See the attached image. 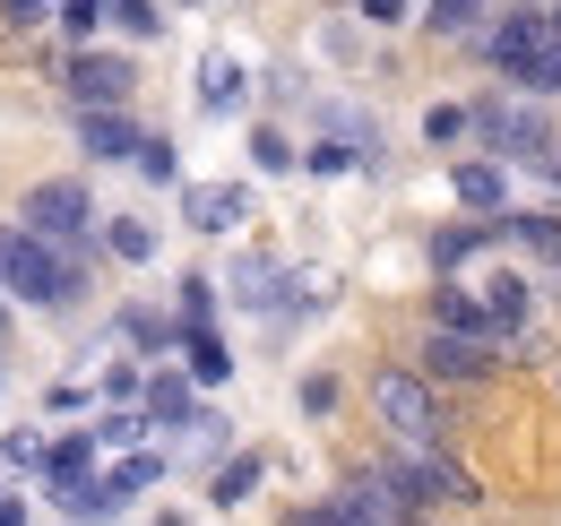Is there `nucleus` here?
<instances>
[{"instance_id": "1", "label": "nucleus", "mask_w": 561, "mask_h": 526, "mask_svg": "<svg viewBox=\"0 0 561 526\" xmlns=\"http://www.w3.org/2000/svg\"><path fill=\"white\" fill-rule=\"evenodd\" d=\"M0 294H18L26 311H78L95 276H87V251H53L26 225H0Z\"/></svg>"}, {"instance_id": "2", "label": "nucleus", "mask_w": 561, "mask_h": 526, "mask_svg": "<svg viewBox=\"0 0 561 526\" xmlns=\"http://www.w3.org/2000/svg\"><path fill=\"white\" fill-rule=\"evenodd\" d=\"M476 138H484L492 164H510V173H536L545 156H553V104H527V95H510V87H492V95H476Z\"/></svg>"}, {"instance_id": "3", "label": "nucleus", "mask_w": 561, "mask_h": 526, "mask_svg": "<svg viewBox=\"0 0 561 526\" xmlns=\"http://www.w3.org/2000/svg\"><path fill=\"white\" fill-rule=\"evenodd\" d=\"M371 414H380L389 449H440L449 441V405L423 371H371Z\"/></svg>"}, {"instance_id": "4", "label": "nucleus", "mask_w": 561, "mask_h": 526, "mask_svg": "<svg viewBox=\"0 0 561 526\" xmlns=\"http://www.w3.org/2000/svg\"><path fill=\"white\" fill-rule=\"evenodd\" d=\"M18 225H26L35 242H53V251H95V233H104V216H95V191H87L78 173H53V182H35V191L18 198Z\"/></svg>"}, {"instance_id": "5", "label": "nucleus", "mask_w": 561, "mask_h": 526, "mask_svg": "<svg viewBox=\"0 0 561 526\" xmlns=\"http://www.w3.org/2000/svg\"><path fill=\"white\" fill-rule=\"evenodd\" d=\"M61 95H70L78 113H130V95H139V61L130 53H70L61 61Z\"/></svg>"}, {"instance_id": "6", "label": "nucleus", "mask_w": 561, "mask_h": 526, "mask_svg": "<svg viewBox=\"0 0 561 526\" xmlns=\"http://www.w3.org/2000/svg\"><path fill=\"white\" fill-rule=\"evenodd\" d=\"M389 458H398V474L415 483L423 510H484V483H476V466L449 458V441H440V449H389Z\"/></svg>"}, {"instance_id": "7", "label": "nucleus", "mask_w": 561, "mask_h": 526, "mask_svg": "<svg viewBox=\"0 0 561 526\" xmlns=\"http://www.w3.org/2000/svg\"><path fill=\"white\" fill-rule=\"evenodd\" d=\"M561 35H553V18H536V9H492V26L467 44L476 61H492L501 78H518V69L536 61V53H553Z\"/></svg>"}, {"instance_id": "8", "label": "nucleus", "mask_w": 561, "mask_h": 526, "mask_svg": "<svg viewBox=\"0 0 561 526\" xmlns=\"http://www.w3.org/2000/svg\"><path fill=\"white\" fill-rule=\"evenodd\" d=\"M415 371L440 389H484L492 371H501V345H484V336H449V329H423V354H415Z\"/></svg>"}, {"instance_id": "9", "label": "nucleus", "mask_w": 561, "mask_h": 526, "mask_svg": "<svg viewBox=\"0 0 561 526\" xmlns=\"http://www.w3.org/2000/svg\"><path fill=\"white\" fill-rule=\"evenodd\" d=\"M182 225L208 233V242H225V233L251 225V191H242V182H182Z\"/></svg>"}, {"instance_id": "10", "label": "nucleus", "mask_w": 561, "mask_h": 526, "mask_svg": "<svg viewBox=\"0 0 561 526\" xmlns=\"http://www.w3.org/2000/svg\"><path fill=\"white\" fill-rule=\"evenodd\" d=\"M449 198L467 207V216H510V164H492V156H467V164H449Z\"/></svg>"}, {"instance_id": "11", "label": "nucleus", "mask_w": 561, "mask_h": 526, "mask_svg": "<svg viewBox=\"0 0 561 526\" xmlns=\"http://www.w3.org/2000/svg\"><path fill=\"white\" fill-rule=\"evenodd\" d=\"M285 294H294V267L268 260V251H251L225 276V302H242V311H285Z\"/></svg>"}, {"instance_id": "12", "label": "nucleus", "mask_w": 561, "mask_h": 526, "mask_svg": "<svg viewBox=\"0 0 561 526\" xmlns=\"http://www.w3.org/2000/svg\"><path fill=\"white\" fill-rule=\"evenodd\" d=\"M510 251H527V260H545V276L561 267V207H510L501 225H492Z\"/></svg>"}, {"instance_id": "13", "label": "nucleus", "mask_w": 561, "mask_h": 526, "mask_svg": "<svg viewBox=\"0 0 561 526\" xmlns=\"http://www.w3.org/2000/svg\"><path fill=\"white\" fill-rule=\"evenodd\" d=\"M147 130L130 113H78V156H95V164H139Z\"/></svg>"}, {"instance_id": "14", "label": "nucleus", "mask_w": 561, "mask_h": 526, "mask_svg": "<svg viewBox=\"0 0 561 526\" xmlns=\"http://www.w3.org/2000/svg\"><path fill=\"white\" fill-rule=\"evenodd\" d=\"M432 329L501 345V329H492V311H484V294H476V285H458V276H440V285H432Z\"/></svg>"}, {"instance_id": "15", "label": "nucleus", "mask_w": 561, "mask_h": 526, "mask_svg": "<svg viewBox=\"0 0 561 526\" xmlns=\"http://www.w3.org/2000/svg\"><path fill=\"white\" fill-rule=\"evenodd\" d=\"M139 414L156 423V432H191L199 423V397H191V371H147V397Z\"/></svg>"}, {"instance_id": "16", "label": "nucleus", "mask_w": 561, "mask_h": 526, "mask_svg": "<svg viewBox=\"0 0 561 526\" xmlns=\"http://www.w3.org/2000/svg\"><path fill=\"white\" fill-rule=\"evenodd\" d=\"M242 104H251V69L233 61V53H208V61H199V113L225 122V113H242Z\"/></svg>"}, {"instance_id": "17", "label": "nucleus", "mask_w": 561, "mask_h": 526, "mask_svg": "<svg viewBox=\"0 0 561 526\" xmlns=\"http://www.w3.org/2000/svg\"><path fill=\"white\" fill-rule=\"evenodd\" d=\"M95 458H104V449H95V432H61V441H53V458H44V492L61 501V492H78V483H95Z\"/></svg>"}, {"instance_id": "18", "label": "nucleus", "mask_w": 561, "mask_h": 526, "mask_svg": "<svg viewBox=\"0 0 561 526\" xmlns=\"http://www.w3.org/2000/svg\"><path fill=\"white\" fill-rule=\"evenodd\" d=\"M476 294H484V311H492V329H501V345L536 329V285H527V276H492V285H476Z\"/></svg>"}, {"instance_id": "19", "label": "nucleus", "mask_w": 561, "mask_h": 526, "mask_svg": "<svg viewBox=\"0 0 561 526\" xmlns=\"http://www.w3.org/2000/svg\"><path fill=\"white\" fill-rule=\"evenodd\" d=\"M492 242H501L492 225H440V233L423 242V260H432V276H458V267H476V260H484Z\"/></svg>"}, {"instance_id": "20", "label": "nucleus", "mask_w": 561, "mask_h": 526, "mask_svg": "<svg viewBox=\"0 0 561 526\" xmlns=\"http://www.w3.org/2000/svg\"><path fill=\"white\" fill-rule=\"evenodd\" d=\"M484 18H492V0H423V35H440V44H476L484 35Z\"/></svg>"}, {"instance_id": "21", "label": "nucleus", "mask_w": 561, "mask_h": 526, "mask_svg": "<svg viewBox=\"0 0 561 526\" xmlns=\"http://www.w3.org/2000/svg\"><path fill=\"white\" fill-rule=\"evenodd\" d=\"M164 474H173V458H164V449H130V458H113V466H104V492H113V501L130 510V501H139V492H156Z\"/></svg>"}, {"instance_id": "22", "label": "nucleus", "mask_w": 561, "mask_h": 526, "mask_svg": "<svg viewBox=\"0 0 561 526\" xmlns=\"http://www.w3.org/2000/svg\"><path fill=\"white\" fill-rule=\"evenodd\" d=\"M113 336H130L139 354H173V345H182L173 311H147V302H122V311H113Z\"/></svg>"}, {"instance_id": "23", "label": "nucleus", "mask_w": 561, "mask_h": 526, "mask_svg": "<svg viewBox=\"0 0 561 526\" xmlns=\"http://www.w3.org/2000/svg\"><path fill=\"white\" fill-rule=\"evenodd\" d=\"M216 302H225L216 276H182V285H173V329H182V336H208L216 329Z\"/></svg>"}, {"instance_id": "24", "label": "nucleus", "mask_w": 561, "mask_h": 526, "mask_svg": "<svg viewBox=\"0 0 561 526\" xmlns=\"http://www.w3.org/2000/svg\"><path fill=\"white\" fill-rule=\"evenodd\" d=\"M260 483H268V458H251V449H242V458H225L208 474V510H242Z\"/></svg>"}, {"instance_id": "25", "label": "nucleus", "mask_w": 561, "mask_h": 526, "mask_svg": "<svg viewBox=\"0 0 561 526\" xmlns=\"http://www.w3.org/2000/svg\"><path fill=\"white\" fill-rule=\"evenodd\" d=\"M104 260H122V267H156V225L147 216H104Z\"/></svg>"}, {"instance_id": "26", "label": "nucleus", "mask_w": 561, "mask_h": 526, "mask_svg": "<svg viewBox=\"0 0 561 526\" xmlns=\"http://www.w3.org/2000/svg\"><path fill=\"white\" fill-rule=\"evenodd\" d=\"M182 371H191V389H225L233 380V345L225 336H182Z\"/></svg>"}, {"instance_id": "27", "label": "nucleus", "mask_w": 561, "mask_h": 526, "mask_svg": "<svg viewBox=\"0 0 561 526\" xmlns=\"http://www.w3.org/2000/svg\"><path fill=\"white\" fill-rule=\"evenodd\" d=\"M87 432H95V449H113V458H130V449H147V432H156V423H147L139 405H104V414H95Z\"/></svg>"}, {"instance_id": "28", "label": "nucleus", "mask_w": 561, "mask_h": 526, "mask_svg": "<svg viewBox=\"0 0 561 526\" xmlns=\"http://www.w3.org/2000/svg\"><path fill=\"white\" fill-rule=\"evenodd\" d=\"M476 138V104H423V147H467Z\"/></svg>"}, {"instance_id": "29", "label": "nucleus", "mask_w": 561, "mask_h": 526, "mask_svg": "<svg viewBox=\"0 0 561 526\" xmlns=\"http://www.w3.org/2000/svg\"><path fill=\"white\" fill-rule=\"evenodd\" d=\"M104 18H113V0H61V9H53V26L70 35V53H95Z\"/></svg>"}, {"instance_id": "30", "label": "nucleus", "mask_w": 561, "mask_h": 526, "mask_svg": "<svg viewBox=\"0 0 561 526\" xmlns=\"http://www.w3.org/2000/svg\"><path fill=\"white\" fill-rule=\"evenodd\" d=\"M302 173L337 182V173H380V164H371V156H354L346 138H311V147H302Z\"/></svg>"}, {"instance_id": "31", "label": "nucleus", "mask_w": 561, "mask_h": 526, "mask_svg": "<svg viewBox=\"0 0 561 526\" xmlns=\"http://www.w3.org/2000/svg\"><path fill=\"white\" fill-rule=\"evenodd\" d=\"M251 164H260V173H302V147H294L277 122H251Z\"/></svg>"}, {"instance_id": "32", "label": "nucleus", "mask_w": 561, "mask_h": 526, "mask_svg": "<svg viewBox=\"0 0 561 526\" xmlns=\"http://www.w3.org/2000/svg\"><path fill=\"white\" fill-rule=\"evenodd\" d=\"M61 518H70V526H113V518H122V501H113V492H104V474H95V483L61 492Z\"/></svg>"}, {"instance_id": "33", "label": "nucleus", "mask_w": 561, "mask_h": 526, "mask_svg": "<svg viewBox=\"0 0 561 526\" xmlns=\"http://www.w3.org/2000/svg\"><path fill=\"white\" fill-rule=\"evenodd\" d=\"M510 95H527V104H561V44L518 69V78H510Z\"/></svg>"}, {"instance_id": "34", "label": "nucleus", "mask_w": 561, "mask_h": 526, "mask_svg": "<svg viewBox=\"0 0 561 526\" xmlns=\"http://www.w3.org/2000/svg\"><path fill=\"white\" fill-rule=\"evenodd\" d=\"M44 458H53V441H44L35 423H18V432H0V466H9V474H44Z\"/></svg>"}, {"instance_id": "35", "label": "nucleus", "mask_w": 561, "mask_h": 526, "mask_svg": "<svg viewBox=\"0 0 561 526\" xmlns=\"http://www.w3.org/2000/svg\"><path fill=\"white\" fill-rule=\"evenodd\" d=\"M113 26H122L130 44H156L173 18H164V0H113Z\"/></svg>"}, {"instance_id": "36", "label": "nucleus", "mask_w": 561, "mask_h": 526, "mask_svg": "<svg viewBox=\"0 0 561 526\" xmlns=\"http://www.w3.org/2000/svg\"><path fill=\"white\" fill-rule=\"evenodd\" d=\"M139 182H156V191H182V147H173V138H147V147H139Z\"/></svg>"}, {"instance_id": "37", "label": "nucleus", "mask_w": 561, "mask_h": 526, "mask_svg": "<svg viewBox=\"0 0 561 526\" xmlns=\"http://www.w3.org/2000/svg\"><path fill=\"white\" fill-rule=\"evenodd\" d=\"M501 363H518V371H553L561 354H553V336H545V329H527V336H510V345H501Z\"/></svg>"}, {"instance_id": "38", "label": "nucleus", "mask_w": 561, "mask_h": 526, "mask_svg": "<svg viewBox=\"0 0 561 526\" xmlns=\"http://www.w3.org/2000/svg\"><path fill=\"white\" fill-rule=\"evenodd\" d=\"M53 9L61 0H0V26L9 35H35V26H53Z\"/></svg>"}, {"instance_id": "39", "label": "nucleus", "mask_w": 561, "mask_h": 526, "mask_svg": "<svg viewBox=\"0 0 561 526\" xmlns=\"http://www.w3.org/2000/svg\"><path fill=\"white\" fill-rule=\"evenodd\" d=\"M104 397H113V405H139L147 371H139V363H104Z\"/></svg>"}, {"instance_id": "40", "label": "nucleus", "mask_w": 561, "mask_h": 526, "mask_svg": "<svg viewBox=\"0 0 561 526\" xmlns=\"http://www.w3.org/2000/svg\"><path fill=\"white\" fill-rule=\"evenodd\" d=\"M407 9H415V0H354V18H363L371 35H389V26H407Z\"/></svg>"}, {"instance_id": "41", "label": "nucleus", "mask_w": 561, "mask_h": 526, "mask_svg": "<svg viewBox=\"0 0 561 526\" xmlns=\"http://www.w3.org/2000/svg\"><path fill=\"white\" fill-rule=\"evenodd\" d=\"M294 397H302V414H329V405H337V380H329V371H311Z\"/></svg>"}, {"instance_id": "42", "label": "nucleus", "mask_w": 561, "mask_h": 526, "mask_svg": "<svg viewBox=\"0 0 561 526\" xmlns=\"http://www.w3.org/2000/svg\"><path fill=\"white\" fill-rule=\"evenodd\" d=\"M44 405H53V414H78V405H87V389H78V380H53V397H44Z\"/></svg>"}, {"instance_id": "43", "label": "nucleus", "mask_w": 561, "mask_h": 526, "mask_svg": "<svg viewBox=\"0 0 561 526\" xmlns=\"http://www.w3.org/2000/svg\"><path fill=\"white\" fill-rule=\"evenodd\" d=\"M536 182H545V191H561V138H553V156L536 164Z\"/></svg>"}, {"instance_id": "44", "label": "nucleus", "mask_w": 561, "mask_h": 526, "mask_svg": "<svg viewBox=\"0 0 561 526\" xmlns=\"http://www.w3.org/2000/svg\"><path fill=\"white\" fill-rule=\"evenodd\" d=\"M0 526H26V501H9V492H0Z\"/></svg>"}, {"instance_id": "45", "label": "nucleus", "mask_w": 561, "mask_h": 526, "mask_svg": "<svg viewBox=\"0 0 561 526\" xmlns=\"http://www.w3.org/2000/svg\"><path fill=\"white\" fill-rule=\"evenodd\" d=\"M501 9H536V18H553L561 0H501Z\"/></svg>"}, {"instance_id": "46", "label": "nucleus", "mask_w": 561, "mask_h": 526, "mask_svg": "<svg viewBox=\"0 0 561 526\" xmlns=\"http://www.w3.org/2000/svg\"><path fill=\"white\" fill-rule=\"evenodd\" d=\"M156 526H191V518H182V510H156Z\"/></svg>"}, {"instance_id": "47", "label": "nucleus", "mask_w": 561, "mask_h": 526, "mask_svg": "<svg viewBox=\"0 0 561 526\" xmlns=\"http://www.w3.org/2000/svg\"><path fill=\"white\" fill-rule=\"evenodd\" d=\"M545 294H553V302H561V267H553V276H545Z\"/></svg>"}, {"instance_id": "48", "label": "nucleus", "mask_w": 561, "mask_h": 526, "mask_svg": "<svg viewBox=\"0 0 561 526\" xmlns=\"http://www.w3.org/2000/svg\"><path fill=\"white\" fill-rule=\"evenodd\" d=\"M407 526H440V518H432V510H423V518H407Z\"/></svg>"}, {"instance_id": "49", "label": "nucleus", "mask_w": 561, "mask_h": 526, "mask_svg": "<svg viewBox=\"0 0 561 526\" xmlns=\"http://www.w3.org/2000/svg\"><path fill=\"white\" fill-rule=\"evenodd\" d=\"M173 9H199V0H173Z\"/></svg>"}, {"instance_id": "50", "label": "nucleus", "mask_w": 561, "mask_h": 526, "mask_svg": "<svg viewBox=\"0 0 561 526\" xmlns=\"http://www.w3.org/2000/svg\"><path fill=\"white\" fill-rule=\"evenodd\" d=\"M553 371H561V363H553ZM553 389H561V380H553Z\"/></svg>"}]
</instances>
